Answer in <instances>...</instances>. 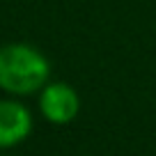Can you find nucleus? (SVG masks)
<instances>
[{
	"label": "nucleus",
	"mask_w": 156,
	"mask_h": 156,
	"mask_svg": "<svg viewBox=\"0 0 156 156\" xmlns=\"http://www.w3.org/2000/svg\"><path fill=\"white\" fill-rule=\"evenodd\" d=\"M51 80V62L39 48L25 41L0 46V90L9 97L39 94Z\"/></svg>",
	"instance_id": "nucleus-1"
},
{
	"label": "nucleus",
	"mask_w": 156,
	"mask_h": 156,
	"mask_svg": "<svg viewBox=\"0 0 156 156\" xmlns=\"http://www.w3.org/2000/svg\"><path fill=\"white\" fill-rule=\"evenodd\" d=\"M39 112L46 122L55 126L73 122L80 110V97L78 92L64 80H48L44 90L39 92Z\"/></svg>",
	"instance_id": "nucleus-2"
},
{
	"label": "nucleus",
	"mask_w": 156,
	"mask_h": 156,
	"mask_svg": "<svg viewBox=\"0 0 156 156\" xmlns=\"http://www.w3.org/2000/svg\"><path fill=\"white\" fill-rule=\"evenodd\" d=\"M32 133V112L16 99H0V149H12Z\"/></svg>",
	"instance_id": "nucleus-3"
}]
</instances>
